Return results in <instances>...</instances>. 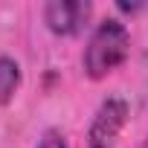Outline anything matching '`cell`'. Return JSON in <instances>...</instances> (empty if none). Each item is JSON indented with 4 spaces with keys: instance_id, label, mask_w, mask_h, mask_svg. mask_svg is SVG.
<instances>
[{
    "instance_id": "cell-4",
    "label": "cell",
    "mask_w": 148,
    "mask_h": 148,
    "mask_svg": "<svg viewBox=\"0 0 148 148\" xmlns=\"http://www.w3.org/2000/svg\"><path fill=\"white\" fill-rule=\"evenodd\" d=\"M21 87V64L12 55H0V105H6Z\"/></svg>"
},
{
    "instance_id": "cell-3",
    "label": "cell",
    "mask_w": 148,
    "mask_h": 148,
    "mask_svg": "<svg viewBox=\"0 0 148 148\" xmlns=\"http://www.w3.org/2000/svg\"><path fill=\"white\" fill-rule=\"evenodd\" d=\"M93 6L87 0H49L44 6V23L55 35H79L90 21Z\"/></svg>"
},
{
    "instance_id": "cell-5",
    "label": "cell",
    "mask_w": 148,
    "mask_h": 148,
    "mask_svg": "<svg viewBox=\"0 0 148 148\" xmlns=\"http://www.w3.org/2000/svg\"><path fill=\"white\" fill-rule=\"evenodd\" d=\"M38 148H67V139H64V134H61V131L49 128V131H44V136H41Z\"/></svg>"
},
{
    "instance_id": "cell-1",
    "label": "cell",
    "mask_w": 148,
    "mask_h": 148,
    "mask_svg": "<svg viewBox=\"0 0 148 148\" xmlns=\"http://www.w3.org/2000/svg\"><path fill=\"white\" fill-rule=\"evenodd\" d=\"M128 49H131V35L125 23L116 18H105L102 23H96L84 47V58H82L84 73L90 79H105L108 73H113L128 58Z\"/></svg>"
},
{
    "instance_id": "cell-6",
    "label": "cell",
    "mask_w": 148,
    "mask_h": 148,
    "mask_svg": "<svg viewBox=\"0 0 148 148\" xmlns=\"http://www.w3.org/2000/svg\"><path fill=\"white\" fill-rule=\"evenodd\" d=\"M119 9H122V12H139L142 3H119Z\"/></svg>"
},
{
    "instance_id": "cell-2",
    "label": "cell",
    "mask_w": 148,
    "mask_h": 148,
    "mask_svg": "<svg viewBox=\"0 0 148 148\" xmlns=\"http://www.w3.org/2000/svg\"><path fill=\"white\" fill-rule=\"evenodd\" d=\"M128 122V102L119 96H110L99 105L90 128H87V145L90 148H113L119 131Z\"/></svg>"
},
{
    "instance_id": "cell-7",
    "label": "cell",
    "mask_w": 148,
    "mask_h": 148,
    "mask_svg": "<svg viewBox=\"0 0 148 148\" xmlns=\"http://www.w3.org/2000/svg\"><path fill=\"white\" fill-rule=\"evenodd\" d=\"M139 148H148V139H142V142H139Z\"/></svg>"
}]
</instances>
